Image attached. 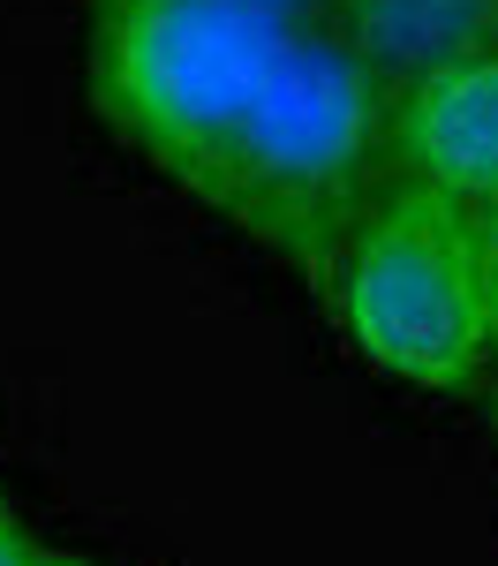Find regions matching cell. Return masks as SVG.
Here are the masks:
<instances>
[{"label": "cell", "instance_id": "6da1fadb", "mask_svg": "<svg viewBox=\"0 0 498 566\" xmlns=\"http://www.w3.org/2000/svg\"><path fill=\"white\" fill-rule=\"evenodd\" d=\"M332 333L415 392H484V212L423 181L385 175L356 212L303 258Z\"/></svg>", "mask_w": 498, "mask_h": 566}, {"label": "cell", "instance_id": "30bf717a", "mask_svg": "<svg viewBox=\"0 0 498 566\" xmlns=\"http://www.w3.org/2000/svg\"><path fill=\"white\" fill-rule=\"evenodd\" d=\"M39 566H84V559H39Z\"/></svg>", "mask_w": 498, "mask_h": 566}, {"label": "cell", "instance_id": "7a4b0ae2", "mask_svg": "<svg viewBox=\"0 0 498 566\" xmlns=\"http://www.w3.org/2000/svg\"><path fill=\"white\" fill-rule=\"evenodd\" d=\"M378 181H385V84L325 23H295L272 84L226 136L212 175L197 181V205L303 264Z\"/></svg>", "mask_w": 498, "mask_h": 566}, {"label": "cell", "instance_id": "3957f363", "mask_svg": "<svg viewBox=\"0 0 498 566\" xmlns=\"http://www.w3.org/2000/svg\"><path fill=\"white\" fill-rule=\"evenodd\" d=\"M295 15L257 0H91V106L197 197L226 136L272 84Z\"/></svg>", "mask_w": 498, "mask_h": 566}, {"label": "cell", "instance_id": "8992f818", "mask_svg": "<svg viewBox=\"0 0 498 566\" xmlns=\"http://www.w3.org/2000/svg\"><path fill=\"white\" fill-rule=\"evenodd\" d=\"M484 340H491V378H498V205L484 212Z\"/></svg>", "mask_w": 498, "mask_h": 566}, {"label": "cell", "instance_id": "52a82bcc", "mask_svg": "<svg viewBox=\"0 0 498 566\" xmlns=\"http://www.w3.org/2000/svg\"><path fill=\"white\" fill-rule=\"evenodd\" d=\"M0 566H39V552H31V536H23V522H15L8 499H0Z\"/></svg>", "mask_w": 498, "mask_h": 566}, {"label": "cell", "instance_id": "277c9868", "mask_svg": "<svg viewBox=\"0 0 498 566\" xmlns=\"http://www.w3.org/2000/svg\"><path fill=\"white\" fill-rule=\"evenodd\" d=\"M385 175L423 181L468 212L498 205V45L438 61L385 91Z\"/></svg>", "mask_w": 498, "mask_h": 566}, {"label": "cell", "instance_id": "9c48e42d", "mask_svg": "<svg viewBox=\"0 0 498 566\" xmlns=\"http://www.w3.org/2000/svg\"><path fill=\"white\" fill-rule=\"evenodd\" d=\"M484 400H491V446H498V378L484 386Z\"/></svg>", "mask_w": 498, "mask_h": 566}, {"label": "cell", "instance_id": "ba28073f", "mask_svg": "<svg viewBox=\"0 0 498 566\" xmlns=\"http://www.w3.org/2000/svg\"><path fill=\"white\" fill-rule=\"evenodd\" d=\"M257 8H279V15H295V23H325L332 0H257Z\"/></svg>", "mask_w": 498, "mask_h": 566}, {"label": "cell", "instance_id": "5b68a950", "mask_svg": "<svg viewBox=\"0 0 498 566\" xmlns=\"http://www.w3.org/2000/svg\"><path fill=\"white\" fill-rule=\"evenodd\" d=\"M325 31L393 91L438 61L498 45V0H332Z\"/></svg>", "mask_w": 498, "mask_h": 566}]
</instances>
